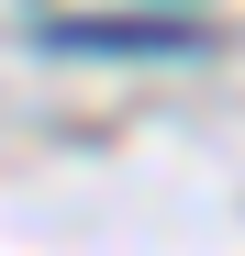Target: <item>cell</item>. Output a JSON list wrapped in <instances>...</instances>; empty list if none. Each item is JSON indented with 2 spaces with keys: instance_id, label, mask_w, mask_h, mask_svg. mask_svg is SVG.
Wrapping results in <instances>:
<instances>
[{
  "instance_id": "6da1fadb",
  "label": "cell",
  "mask_w": 245,
  "mask_h": 256,
  "mask_svg": "<svg viewBox=\"0 0 245 256\" xmlns=\"http://www.w3.org/2000/svg\"><path fill=\"white\" fill-rule=\"evenodd\" d=\"M56 45H156V56H178L200 34L190 22H100V12H78V22H56Z\"/></svg>"
}]
</instances>
